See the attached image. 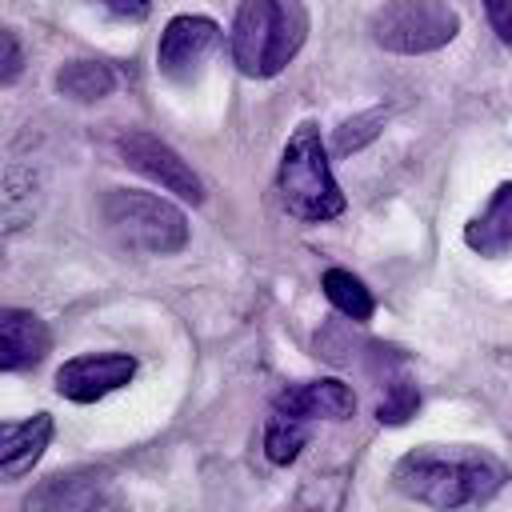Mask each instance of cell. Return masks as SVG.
Wrapping results in <instances>:
<instances>
[{
	"instance_id": "cell-20",
	"label": "cell",
	"mask_w": 512,
	"mask_h": 512,
	"mask_svg": "<svg viewBox=\"0 0 512 512\" xmlns=\"http://www.w3.org/2000/svg\"><path fill=\"white\" fill-rule=\"evenodd\" d=\"M20 72H24V48H20V40L0 24V88L16 84Z\"/></svg>"
},
{
	"instance_id": "cell-22",
	"label": "cell",
	"mask_w": 512,
	"mask_h": 512,
	"mask_svg": "<svg viewBox=\"0 0 512 512\" xmlns=\"http://www.w3.org/2000/svg\"><path fill=\"white\" fill-rule=\"evenodd\" d=\"M92 4L116 20H144L152 12V0H92Z\"/></svg>"
},
{
	"instance_id": "cell-9",
	"label": "cell",
	"mask_w": 512,
	"mask_h": 512,
	"mask_svg": "<svg viewBox=\"0 0 512 512\" xmlns=\"http://www.w3.org/2000/svg\"><path fill=\"white\" fill-rule=\"evenodd\" d=\"M136 376V356L128 352H88L56 368V392L72 404H96L100 396L124 388Z\"/></svg>"
},
{
	"instance_id": "cell-8",
	"label": "cell",
	"mask_w": 512,
	"mask_h": 512,
	"mask_svg": "<svg viewBox=\"0 0 512 512\" xmlns=\"http://www.w3.org/2000/svg\"><path fill=\"white\" fill-rule=\"evenodd\" d=\"M120 160H124L132 172H140V176L164 184L168 192H176L184 204H200V200H204L200 176L184 164V156H180L176 148H168V144H164L160 136H152V132H124V136H120Z\"/></svg>"
},
{
	"instance_id": "cell-14",
	"label": "cell",
	"mask_w": 512,
	"mask_h": 512,
	"mask_svg": "<svg viewBox=\"0 0 512 512\" xmlns=\"http://www.w3.org/2000/svg\"><path fill=\"white\" fill-rule=\"evenodd\" d=\"M116 88V72L104 60H68L56 72V92L80 104H96Z\"/></svg>"
},
{
	"instance_id": "cell-16",
	"label": "cell",
	"mask_w": 512,
	"mask_h": 512,
	"mask_svg": "<svg viewBox=\"0 0 512 512\" xmlns=\"http://www.w3.org/2000/svg\"><path fill=\"white\" fill-rule=\"evenodd\" d=\"M36 208V180L24 168H0V228H20Z\"/></svg>"
},
{
	"instance_id": "cell-15",
	"label": "cell",
	"mask_w": 512,
	"mask_h": 512,
	"mask_svg": "<svg viewBox=\"0 0 512 512\" xmlns=\"http://www.w3.org/2000/svg\"><path fill=\"white\" fill-rule=\"evenodd\" d=\"M320 284H324L328 304H332L336 312H344L348 320H368V316H372V292H368V284H364L356 272H348V268H328Z\"/></svg>"
},
{
	"instance_id": "cell-21",
	"label": "cell",
	"mask_w": 512,
	"mask_h": 512,
	"mask_svg": "<svg viewBox=\"0 0 512 512\" xmlns=\"http://www.w3.org/2000/svg\"><path fill=\"white\" fill-rule=\"evenodd\" d=\"M480 4H484V16H488L492 32L504 44H512V0H480Z\"/></svg>"
},
{
	"instance_id": "cell-12",
	"label": "cell",
	"mask_w": 512,
	"mask_h": 512,
	"mask_svg": "<svg viewBox=\"0 0 512 512\" xmlns=\"http://www.w3.org/2000/svg\"><path fill=\"white\" fill-rule=\"evenodd\" d=\"M52 440V416L32 412L28 420H0V480L24 476Z\"/></svg>"
},
{
	"instance_id": "cell-2",
	"label": "cell",
	"mask_w": 512,
	"mask_h": 512,
	"mask_svg": "<svg viewBox=\"0 0 512 512\" xmlns=\"http://www.w3.org/2000/svg\"><path fill=\"white\" fill-rule=\"evenodd\" d=\"M308 40V12L300 0H240L232 20V60L244 76L268 80L292 64Z\"/></svg>"
},
{
	"instance_id": "cell-11",
	"label": "cell",
	"mask_w": 512,
	"mask_h": 512,
	"mask_svg": "<svg viewBox=\"0 0 512 512\" xmlns=\"http://www.w3.org/2000/svg\"><path fill=\"white\" fill-rule=\"evenodd\" d=\"M52 348L48 324L28 308H0V372L32 368Z\"/></svg>"
},
{
	"instance_id": "cell-5",
	"label": "cell",
	"mask_w": 512,
	"mask_h": 512,
	"mask_svg": "<svg viewBox=\"0 0 512 512\" xmlns=\"http://www.w3.org/2000/svg\"><path fill=\"white\" fill-rule=\"evenodd\" d=\"M372 40L396 56H424L460 32V16L444 0H384L368 20Z\"/></svg>"
},
{
	"instance_id": "cell-18",
	"label": "cell",
	"mask_w": 512,
	"mask_h": 512,
	"mask_svg": "<svg viewBox=\"0 0 512 512\" xmlns=\"http://www.w3.org/2000/svg\"><path fill=\"white\" fill-rule=\"evenodd\" d=\"M384 128V112H360L352 120H344V128H336V156H356L364 144H372Z\"/></svg>"
},
{
	"instance_id": "cell-1",
	"label": "cell",
	"mask_w": 512,
	"mask_h": 512,
	"mask_svg": "<svg viewBox=\"0 0 512 512\" xmlns=\"http://www.w3.org/2000/svg\"><path fill=\"white\" fill-rule=\"evenodd\" d=\"M504 480V468L480 452V448H432L420 444L408 456H400V464L392 468V484L440 512L476 504L484 496H492Z\"/></svg>"
},
{
	"instance_id": "cell-6",
	"label": "cell",
	"mask_w": 512,
	"mask_h": 512,
	"mask_svg": "<svg viewBox=\"0 0 512 512\" xmlns=\"http://www.w3.org/2000/svg\"><path fill=\"white\" fill-rule=\"evenodd\" d=\"M20 512H128V500L116 484V476L100 468H76V472H56L40 480Z\"/></svg>"
},
{
	"instance_id": "cell-13",
	"label": "cell",
	"mask_w": 512,
	"mask_h": 512,
	"mask_svg": "<svg viewBox=\"0 0 512 512\" xmlns=\"http://www.w3.org/2000/svg\"><path fill=\"white\" fill-rule=\"evenodd\" d=\"M464 244L488 260L512 256V180L500 184L488 196V204L464 224Z\"/></svg>"
},
{
	"instance_id": "cell-7",
	"label": "cell",
	"mask_w": 512,
	"mask_h": 512,
	"mask_svg": "<svg viewBox=\"0 0 512 512\" xmlns=\"http://www.w3.org/2000/svg\"><path fill=\"white\" fill-rule=\"evenodd\" d=\"M224 32L216 20L208 16H172L160 32V48H156V64L160 76L168 84H192L200 76V68L220 52Z\"/></svg>"
},
{
	"instance_id": "cell-17",
	"label": "cell",
	"mask_w": 512,
	"mask_h": 512,
	"mask_svg": "<svg viewBox=\"0 0 512 512\" xmlns=\"http://www.w3.org/2000/svg\"><path fill=\"white\" fill-rule=\"evenodd\" d=\"M308 444V424L296 420V416H284V412H272L268 420V432H264V456L272 464H292Z\"/></svg>"
},
{
	"instance_id": "cell-4",
	"label": "cell",
	"mask_w": 512,
	"mask_h": 512,
	"mask_svg": "<svg viewBox=\"0 0 512 512\" xmlns=\"http://www.w3.org/2000/svg\"><path fill=\"white\" fill-rule=\"evenodd\" d=\"M100 220L116 244L144 252V256H172L188 244L184 212L152 192L140 188H112L100 196Z\"/></svg>"
},
{
	"instance_id": "cell-3",
	"label": "cell",
	"mask_w": 512,
	"mask_h": 512,
	"mask_svg": "<svg viewBox=\"0 0 512 512\" xmlns=\"http://www.w3.org/2000/svg\"><path fill=\"white\" fill-rule=\"evenodd\" d=\"M276 196L296 220H308V224L336 220L344 212V192L332 176V160L312 120L296 124V132L284 144V156L276 168Z\"/></svg>"
},
{
	"instance_id": "cell-10",
	"label": "cell",
	"mask_w": 512,
	"mask_h": 512,
	"mask_svg": "<svg viewBox=\"0 0 512 512\" xmlns=\"http://www.w3.org/2000/svg\"><path fill=\"white\" fill-rule=\"evenodd\" d=\"M272 412H284L296 420H348L356 412V392L344 380L324 376V380H308L276 392Z\"/></svg>"
},
{
	"instance_id": "cell-19",
	"label": "cell",
	"mask_w": 512,
	"mask_h": 512,
	"mask_svg": "<svg viewBox=\"0 0 512 512\" xmlns=\"http://www.w3.org/2000/svg\"><path fill=\"white\" fill-rule=\"evenodd\" d=\"M416 408H420V392H416V384H408V380H396L392 388H388V396L380 400V420L384 424H408L412 416H416Z\"/></svg>"
}]
</instances>
